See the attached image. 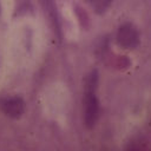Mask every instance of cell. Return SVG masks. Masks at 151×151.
Masks as SVG:
<instances>
[{
  "label": "cell",
  "mask_w": 151,
  "mask_h": 151,
  "mask_svg": "<svg viewBox=\"0 0 151 151\" xmlns=\"http://www.w3.org/2000/svg\"><path fill=\"white\" fill-rule=\"evenodd\" d=\"M93 91L87 90L84 97V122L87 127L94 126L99 117V101Z\"/></svg>",
  "instance_id": "obj_1"
},
{
  "label": "cell",
  "mask_w": 151,
  "mask_h": 151,
  "mask_svg": "<svg viewBox=\"0 0 151 151\" xmlns=\"http://www.w3.org/2000/svg\"><path fill=\"white\" fill-rule=\"evenodd\" d=\"M117 42L124 48H134L139 44V34L132 24H124L117 32Z\"/></svg>",
  "instance_id": "obj_2"
},
{
  "label": "cell",
  "mask_w": 151,
  "mask_h": 151,
  "mask_svg": "<svg viewBox=\"0 0 151 151\" xmlns=\"http://www.w3.org/2000/svg\"><path fill=\"white\" fill-rule=\"evenodd\" d=\"M0 109L1 111L11 118L20 117L25 111V103L20 97H6L0 99Z\"/></svg>",
  "instance_id": "obj_3"
},
{
  "label": "cell",
  "mask_w": 151,
  "mask_h": 151,
  "mask_svg": "<svg viewBox=\"0 0 151 151\" xmlns=\"http://www.w3.org/2000/svg\"><path fill=\"white\" fill-rule=\"evenodd\" d=\"M41 1H42L45 12H46L47 17L50 18V21H51V24L53 26V29L55 31L57 34H59L60 26H59V20H58V17H57V9L54 7L53 1L52 0H41Z\"/></svg>",
  "instance_id": "obj_4"
},
{
  "label": "cell",
  "mask_w": 151,
  "mask_h": 151,
  "mask_svg": "<svg viewBox=\"0 0 151 151\" xmlns=\"http://www.w3.org/2000/svg\"><path fill=\"white\" fill-rule=\"evenodd\" d=\"M111 2H112V0H96L94 8L98 13H103L104 11H106V8L110 6Z\"/></svg>",
  "instance_id": "obj_5"
}]
</instances>
